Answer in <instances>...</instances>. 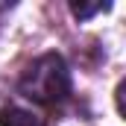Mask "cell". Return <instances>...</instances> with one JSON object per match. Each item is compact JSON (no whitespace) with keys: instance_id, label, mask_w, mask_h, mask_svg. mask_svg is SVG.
<instances>
[{"instance_id":"1","label":"cell","mask_w":126,"mask_h":126,"mask_svg":"<svg viewBox=\"0 0 126 126\" xmlns=\"http://www.w3.org/2000/svg\"><path fill=\"white\" fill-rule=\"evenodd\" d=\"M21 94L30 97L32 103H62L70 94V73L67 64L59 53H44L27 67V73L21 76Z\"/></svg>"},{"instance_id":"2","label":"cell","mask_w":126,"mask_h":126,"mask_svg":"<svg viewBox=\"0 0 126 126\" xmlns=\"http://www.w3.org/2000/svg\"><path fill=\"white\" fill-rule=\"evenodd\" d=\"M0 126H44V120L35 111H27L21 106H6L0 111Z\"/></svg>"},{"instance_id":"3","label":"cell","mask_w":126,"mask_h":126,"mask_svg":"<svg viewBox=\"0 0 126 126\" xmlns=\"http://www.w3.org/2000/svg\"><path fill=\"white\" fill-rule=\"evenodd\" d=\"M70 9H73L76 18H91V15H97V12H106L109 3H70Z\"/></svg>"}]
</instances>
